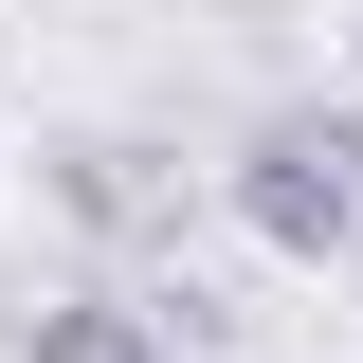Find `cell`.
Wrapping results in <instances>:
<instances>
[{"instance_id":"6da1fadb","label":"cell","mask_w":363,"mask_h":363,"mask_svg":"<svg viewBox=\"0 0 363 363\" xmlns=\"http://www.w3.org/2000/svg\"><path fill=\"white\" fill-rule=\"evenodd\" d=\"M218 200H236V236H255V255L327 272V255L363 236V109H345V91L255 109V128H236V164H218Z\"/></svg>"},{"instance_id":"7a4b0ae2","label":"cell","mask_w":363,"mask_h":363,"mask_svg":"<svg viewBox=\"0 0 363 363\" xmlns=\"http://www.w3.org/2000/svg\"><path fill=\"white\" fill-rule=\"evenodd\" d=\"M37 182H55V218H73V236H182V164L128 145V128H73Z\"/></svg>"},{"instance_id":"3957f363","label":"cell","mask_w":363,"mask_h":363,"mask_svg":"<svg viewBox=\"0 0 363 363\" xmlns=\"http://www.w3.org/2000/svg\"><path fill=\"white\" fill-rule=\"evenodd\" d=\"M18 363H182V327L128 309V291H37L18 309Z\"/></svg>"}]
</instances>
